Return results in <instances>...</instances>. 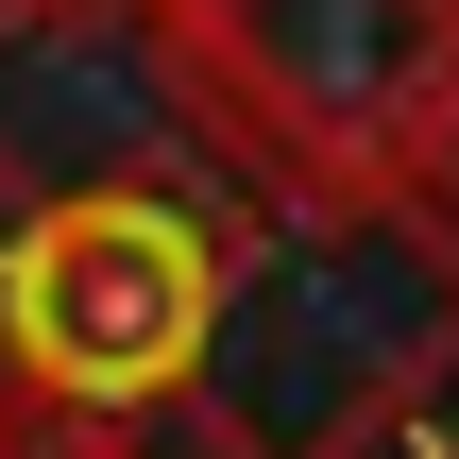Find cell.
<instances>
[{
  "label": "cell",
  "mask_w": 459,
  "mask_h": 459,
  "mask_svg": "<svg viewBox=\"0 0 459 459\" xmlns=\"http://www.w3.org/2000/svg\"><path fill=\"white\" fill-rule=\"evenodd\" d=\"M392 187H409V204H426V221L459 238V68H443V102L409 119V153H392Z\"/></svg>",
  "instance_id": "3957f363"
},
{
  "label": "cell",
  "mask_w": 459,
  "mask_h": 459,
  "mask_svg": "<svg viewBox=\"0 0 459 459\" xmlns=\"http://www.w3.org/2000/svg\"><path fill=\"white\" fill-rule=\"evenodd\" d=\"M0 34H51V51H153V34H187V0H0Z\"/></svg>",
  "instance_id": "7a4b0ae2"
},
{
  "label": "cell",
  "mask_w": 459,
  "mask_h": 459,
  "mask_svg": "<svg viewBox=\"0 0 459 459\" xmlns=\"http://www.w3.org/2000/svg\"><path fill=\"white\" fill-rule=\"evenodd\" d=\"M187 68L273 170L392 187L409 119L459 68V0H187Z\"/></svg>",
  "instance_id": "6da1fadb"
},
{
  "label": "cell",
  "mask_w": 459,
  "mask_h": 459,
  "mask_svg": "<svg viewBox=\"0 0 459 459\" xmlns=\"http://www.w3.org/2000/svg\"><path fill=\"white\" fill-rule=\"evenodd\" d=\"M17 459H102V443H68V426H34V443H17Z\"/></svg>",
  "instance_id": "277c9868"
}]
</instances>
